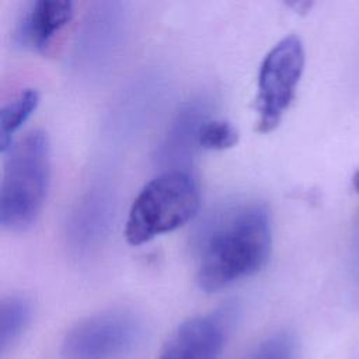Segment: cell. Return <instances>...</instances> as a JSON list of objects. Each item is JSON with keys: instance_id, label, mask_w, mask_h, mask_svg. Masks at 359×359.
Here are the masks:
<instances>
[{"instance_id": "obj_1", "label": "cell", "mask_w": 359, "mask_h": 359, "mask_svg": "<svg viewBox=\"0 0 359 359\" xmlns=\"http://www.w3.org/2000/svg\"><path fill=\"white\" fill-rule=\"evenodd\" d=\"M271 248V219L264 205L227 208L208 223L201 237L196 282L208 293L222 290L262 269Z\"/></svg>"}, {"instance_id": "obj_2", "label": "cell", "mask_w": 359, "mask_h": 359, "mask_svg": "<svg viewBox=\"0 0 359 359\" xmlns=\"http://www.w3.org/2000/svg\"><path fill=\"white\" fill-rule=\"evenodd\" d=\"M50 178V146L46 133L34 130L13 144L4 163L0 194V224L24 231L36 220Z\"/></svg>"}, {"instance_id": "obj_3", "label": "cell", "mask_w": 359, "mask_h": 359, "mask_svg": "<svg viewBox=\"0 0 359 359\" xmlns=\"http://www.w3.org/2000/svg\"><path fill=\"white\" fill-rule=\"evenodd\" d=\"M199 208V188L185 170H165L150 180L130 205L125 226L129 244L139 245L191 220Z\"/></svg>"}, {"instance_id": "obj_4", "label": "cell", "mask_w": 359, "mask_h": 359, "mask_svg": "<svg viewBox=\"0 0 359 359\" xmlns=\"http://www.w3.org/2000/svg\"><path fill=\"white\" fill-rule=\"evenodd\" d=\"M304 69V48L299 36L279 41L264 57L258 73V130L271 132L292 104Z\"/></svg>"}, {"instance_id": "obj_5", "label": "cell", "mask_w": 359, "mask_h": 359, "mask_svg": "<svg viewBox=\"0 0 359 359\" xmlns=\"http://www.w3.org/2000/svg\"><path fill=\"white\" fill-rule=\"evenodd\" d=\"M143 334L142 321L126 310H108L77 323L65 337L62 359H118Z\"/></svg>"}, {"instance_id": "obj_6", "label": "cell", "mask_w": 359, "mask_h": 359, "mask_svg": "<svg viewBox=\"0 0 359 359\" xmlns=\"http://www.w3.org/2000/svg\"><path fill=\"white\" fill-rule=\"evenodd\" d=\"M237 317V303L229 302L185 320L168 337L158 359H219Z\"/></svg>"}, {"instance_id": "obj_7", "label": "cell", "mask_w": 359, "mask_h": 359, "mask_svg": "<svg viewBox=\"0 0 359 359\" xmlns=\"http://www.w3.org/2000/svg\"><path fill=\"white\" fill-rule=\"evenodd\" d=\"M209 118V105L203 98L185 102L171 121L157 147L156 161L165 170H185L199 149V129Z\"/></svg>"}, {"instance_id": "obj_8", "label": "cell", "mask_w": 359, "mask_h": 359, "mask_svg": "<svg viewBox=\"0 0 359 359\" xmlns=\"http://www.w3.org/2000/svg\"><path fill=\"white\" fill-rule=\"evenodd\" d=\"M114 212V199L109 191L101 188L90 191L77 202L67 219L69 245L77 252L97 248L111 229Z\"/></svg>"}, {"instance_id": "obj_9", "label": "cell", "mask_w": 359, "mask_h": 359, "mask_svg": "<svg viewBox=\"0 0 359 359\" xmlns=\"http://www.w3.org/2000/svg\"><path fill=\"white\" fill-rule=\"evenodd\" d=\"M73 3L67 0H35L28 3L14 29L15 43L28 50H45L55 35L72 20Z\"/></svg>"}, {"instance_id": "obj_10", "label": "cell", "mask_w": 359, "mask_h": 359, "mask_svg": "<svg viewBox=\"0 0 359 359\" xmlns=\"http://www.w3.org/2000/svg\"><path fill=\"white\" fill-rule=\"evenodd\" d=\"M118 7V3H104L88 14L77 41L79 60L98 66L111 53L114 55L123 31V17Z\"/></svg>"}, {"instance_id": "obj_11", "label": "cell", "mask_w": 359, "mask_h": 359, "mask_svg": "<svg viewBox=\"0 0 359 359\" xmlns=\"http://www.w3.org/2000/svg\"><path fill=\"white\" fill-rule=\"evenodd\" d=\"M32 317V306L24 296H8L0 306V345L7 352L22 335Z\"/></svg>"}, {"instance_id": "obj_12", "label": "cell", "mask_w": 359, "mask_h": 359, "mask_svg": "<svg viewBox=\"0 0 359 359\" xmlns=\"http://www.w3.org/2000/svg\"><path fill=\"white\" fill-rule=\"evenodd\" d=\"M39 94L34 88H27L13 101L6 104L0 112V150L3 154L13 146L14 133L25 123L36 109Z\"/></svg>"}, {"instance_id": "obj_13", "label": "cell", "mask_w": 359, "mask_h": 359, "mask_svg": "<svg viewBox=\"0 0 359 359\" xmlns=\"http://www.w3.org/2000/svg\"><path fill=\"white\" fill-rule=\"evenodd\" d=\"M198 140L201 149L224 150L237 143L238 132L229 121L208 118L199 129Z\"/></svg>"}, {"instance_id": "obj_14", "label": "cell", "mask_w": 359, "mask_h": 359, "mask_svg": "<svg viewBox=\"0 0 359 359\" xmlns=\"http://www.w3.org/2000/svg\"><path fill=\"white\" fill-rule=\"evenodd\" d=\"M296 339L290 332L279 331L257 344L244 359H293Z\"/></svg>"}, {"instance_id": "obj_15", "label": "cell", "mask_w": 359, "mask_h": 359, "mask_svg": "<svg viewBox=\"0 0 359 359\" xmlns=\"http://www.w3.org/2000/svg\"><path fill=\"white\" fill-rule=\"evenodd\" d=\"M352 185H353V189L359 194V168L355 171V174L352 177Z\"/></svg>"}]
</instances>
